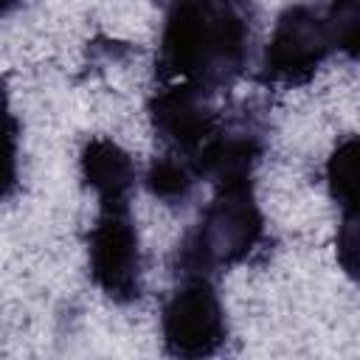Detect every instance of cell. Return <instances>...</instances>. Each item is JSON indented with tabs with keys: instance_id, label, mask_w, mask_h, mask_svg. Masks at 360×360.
Listing matches in <instances>:
<instances>
[{
	"instance_id": "8992f818",
	"label": "cell",
	"mask_w": 360,
	"mask_h": 360,
	"mask_svg": "<svg viewBox=\"0 0 360 360\" xmlns=\"http://www.w3.org/2000/svg\"><path fill=\"white\" fill-rule=\"evenodd\" d=\"M205 87L188 82H172L169 87L158 90L149 104V118L155 132L174 149L194 155L217 129L219 118L208 104Z\"/></svg>"
},
{
	"instance_id": "7a4b0ae2",
	"label": "cell",
	"mask_w": 360,
	"mask_h": 360,
	"mask_svg": "<svg viewBox=\"0 0 360 360\" xmlns=\"http://www.w3.org/2000/svg\"><path fill=\"white\" fill-rule=\"evenodd\" d=\"M264 219L253 200L250 180L217 186V197L202 211L197 228L177 248L183 276H205L214 267H228L262 242Z\"/></svg>"
},
{
	"instance_id": "9c48e42d",
	"label": "cell",
	"mask_w": 360,
	"mask_h": 360,
	"mask_svg": "<svg viewBox=\"0 0 360 360\" xmlns=\"http://www.w3.org/2000/svg\"><path fill=\"white\" fill-rule=\"evenodd\" d=\"M326 183L343 214L360 211V135L340 141L326 160Z\"/></svg>"
},
{
	"instance_id": "30bf717a",
	"label": "cell",
	"mask_w": 360,
	"mask_h": 360,
	"mask_svg": "<svg viewBox=\"0 0 360 360\" xmlns=\"http://www.w3.org/2000/svg\"><path fill=\"white\" fill-rule=\"evenodd\" d=\"M194 180H197L194 163L191 158H180V152L160 155L146 169V188L169 205L186 202L194 188Z\"/></svg>"
},
{
	"instance_id": "5b68a950",
	"label": "cell",
	"mask_w": 360,
	"mask_h": 360,
	"mask_svg": "<svg viewBox=\"0 0 360 360\" xmlns=\"http://www.w3.org/2000/svg\"><path fill=\"white\" fill-rule=\"evenodd\" d=\"M160 329L166 352L177 357H205L222 346L225 312L205 276H186L169 295Z\"/></svg>"
},
{
	"instance_id": "6da1fadb",
	"label": "cell",
	"mask_w": 360,
	"mask_h": 360,
	"mask_svg": "<svg viewBox=\"0 0 360 360\" xmlns=\"http://www.w3.org/2000/svg\"><path fill=\"white\" fill-rule=\"evenodd\" d=\"M248 37V20L236 0H172L158 68L172 82L214 90L242 70Z\"/></svg>"
},
{
	"instance_id": "8fae6325",
	"label": "cell",
	"mask_w": 360,
	"mask_h": 360,
	"mask_svg": "<svg viewBox=\"0 0 360 360\" xmlns=\"http://www.w3.org/2000/svg\"><path fill=\"white\" fill-rule=\"evenodd\" d=\"M332 48L360 59V0H332L326 8Z\"/></svg>"
},
{
	"instance_id": "52a82bcc",
	"label": "cell",
	"mask_w": 360,
	"mask_h": 360,
	"mask_svg": "<svg viewBox=\"0 0 360 360\" xmlns=\"http://www.w3.org/2000/svg\"><path fill=\"white\" fill-rule=\"evenodd\" d=\"M262 152V143L253 132H222L217 129L194 155V172L197 177L214 180L217 186L225 183H245L250 180L253 163Z\"/></svg>"
},
{
	"instance_id": "3957f363",
	"label": "cell",
	"mask_w": 360,
	"mask_h": 360,
	"mask_svg": "<svg viewBox=\"0 0 360 360\" xmlns=\"http://www.w3.org/2000/svg\"><path fill=\"white\" fill-rule=\"evenodd\" d=\"M87 256L90 276L107 298L127 304L141 295V245L127 200L101 202L87 239Z\"/></svg>"
},
{
	"instance_id": "277c9868",
	"label": "cell",
	"mask_w": 360,
	"mask_h": 360,
	"mask_svg": "<svg viewBox=\"0 0 360 360\" xmlns=\"http://www.w3.org/2000/svg\"><path fill=\"white\" fill-rule=\"evenodd\" d=\"M332 48L326 14L315 6L298 3L278 14L273 37L264 51L262 73L276 84H301L315 76Z\"/></svg>"
},
{
	"instance_id": "ba28073f",
	"label": "cell",
	"mask_w": 360,
	"mask_h": 360,
	"mask_svg": "<svg viewBox=\"0 0 360 360\" xmlns=\"http://www.w3.org/2000/svg\"><path fill=\"white\" fill-rule=\"evenodd\" d=\"M79 166L84 183L98 194L101 202L127 200L129 188L135 186V163L115 141L90 138L82 149Z\"/></svg>"
},
{
	"instance_id": "7c38bea8",
	"label": "cell",
	"mask_w": 360,
	"mask_h": 360,
	"mask_svg": "<svg viewBox=\"0 0 360 360\" xmlns=\"http://www.w3.org/2000/svg\"><path fill=\"white\" fill-rule=\"evenodd\" d=\"M335 250H338V264L343 267V273L360 284V211L343 214Z\"/></svg>"
}]
</instances>
